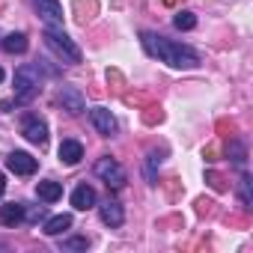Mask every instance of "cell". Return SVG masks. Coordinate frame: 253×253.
Wrapping results in <instances>:
<instances>
[{
  "mask_svg": "<svg viewBox=\"0 0 253 253\" xmlns=\"http://www.w3.org/2000/svg\"><path fill=\"white\" fill-rule=\"evenodd\" d=\"M6 167H9L15 176H30V173H36V158H33L30 152L15 149V152L6 155Z\"/></svg>",
  "mask_w": 253,
  "mask_h": 253,
  "instance_id": "cell-5",
  "label": "cell"
},
{
  "mask_svg": "<svg viewBox=\"0 0 253 253\" xmlns=\"http://www.w3.org/2000/svg\"><path fill=\"white\" fill-rule=\"evenodd\" d=\"M42 21L48 27H63V6H60V0H33Z\"/></svg>",
  "mask_w": 253,
  "mask_h": 253,
  "instance_id": "cell-7",
  "label": "cell"
},
{
  "mask_svg": "<svg viewBox=\"0 0 253 253\" xmlns=\"http://www.w3.org/2000/svg\"><path fill=\"white\" fill-rule=\"evenodd\" d=\"M60 101H63V107H66L69 113H81V110H84V98H81V92H78L75 86H63Z\"/></svg>",
  "mask_w": 253,
  "mask_h": 253,
  "instance_id": "cell-13",
  "label": "cell"
},
{
  "mask_svg": "<svg viewBox=\"0 0 253 253\" xmlns=\"http://www.w3.org/2000/svg\"><path fill=\"white\" fill-rule=\"evenodd\" d=\"M3 191H6V176L0 173V197H3Z\"/></svg>",
  "mask_w": 253,
  "mask_h": 253,
  "instance_id": "cell-23",
  "label": "cell"
},
{
  "mask_svg": "<svg viewBox=\"0 0 253 253\" xmlns=\"http://www.w3.org/2000/svg\"><path fill=\"white\" fill-rule=\"evenodd\" d=\"M238 191H241V203H244V209H250V206H253V197H250V176H247V173L241 176Z\"/></svg>",
  "mask_w": 253,
  "mask_h": 253,
  "instance_id": "cell-18",
  "label": "cell"
},
{
  "mask_svg": "<svg viewBox=\"0 0 253 253\" xmlns=\"http://www.w3.org/2000/svg\"><path fill=\"white\" fill-rule=\"evenodd\" d=\"M95 203H98L95 188H89V185H78V188L72 191V206H75L78 211H86V209H92Z\"/></svg>",
  "mask_w": 253,
  "mask_h": 253,
  "instance_id": "cell-11",
  "label": "cell"
},
{
  "mask_svg": "<svg viewBox=\"0 0 253 253\" xmlns=\"http://www.w3.org/2000/svg\"><path fill=\"white\" fill-rule=\"evenodd\" d=\"M81 158H84V146H81L78 140H63V143H60V161L78 164Z\"/></svg>",
  "mask_w": 253,
  "mask_h": 253,
  "instance_id": "cell-14",
  "label": "cell"
},
{
  "mask_svg": "<svg viewBox=\"0 0 253 253\" xmlns=\"http://www.w3.org/2000/svg\"><path fill=\"white\" fill-rule=\"evenodd\" d=\"M140 42H143V48H146L149 57H158L161 63H167V66H173V69H194V66L200 63L197 51H191L188 45L170 42V39H164V36H158V33H149V30H146V33L140 36Z\"/></svg>",
  "mask_w": 253,
  "mask_h": 253,
  "instance_id": "cell-1",
  "label": "cell"
},
{
  "mask_svg": "<svg viewBox=\"0 0 253 253\" xmlns=\"http://www.w3.org/2000/svg\"><path fill=\"white\" fill-rule=\"evenodd\" d=\"M39 217H45V206H39V209L30 214V220H39Z\"/></svg>",
  "mask_w": 253,
  "mask_h": 253,
  "instance_id": "cell-22",
  "label": "cell"
},
{
  "mask_svg": "<svg viewBox=\"0 0 253 253\" xmlns=\"http://www.w3.org/2000/svg\"><path fill=\"white\" fill-rule=\"evenodd\" d=\"M229 149H232V161H235L238 167H244V155H247V152H244V146H241V143L235 140V143H232Z\"/></svg>",
  "mask_w": 253,
  "mask_h": 253,
  "instance_id": "cell-20",
  "label": "cell"
},
{
  "mask_svg": "<svg viewBox=\"0 0 253 253\" xmlns=\"http://www.w3.org/2000/svg\"><path fill=\"white\" fill-rule=\"evenodd\" d=\"M89 119H92L95 131H98L101 137H113V134H116V119H113V113H110L107 107H92V110H89Z\"/></svg>",
  "mask_w": 253,
  "mask_h": 253,
  "instance_id": "cell-6",
  "label": "cell"
},
{
  "mask_svg": "<svg viewBox=\"0 0 253 253\" xmlns=\"http://www.w3.org/2000/svg\"><path fill=\"white\" fill-rule=\"evenodd\" d=\"M98 214H101V223H107V226H122V220H125V211L116 200H104L98 206Z\"/></svg>",
  "mask_w": 253,
  "mask_h": 253,
  "instance_id": "cell-10",
  "label": "cell"
},
{
  "mask_svg": "<svg viewBox=\"0 0 253 253\" xmlns=\"http://www.w3.org/2000/svg\"><path fill=\"white\" fill-rule=\"evenodd\" d=\"M89 247V238H66L63 241V250H86Z\"/></svg>",
  "mask_w": 253,
  "mask_h": 253,
  "instance_id": "cell-19",
  "label": "cell"
},
{
  "mask_svg": "<svg viewBox=\"0 0 253 253\" xmlns=\"http://www.w3.org/2000/svg\"><path fill=\"white\" fill-rule=\"evenodd\" d=\"M36 197H39V200H45V203H57V200L63 197V185H60V182L45 179V182H39V185H36Z\"/></svg>",
  "mask_w": 253,
  "mask_h": 253,
  "instance_id": "cell-12",
  "label": "cell"
},
{
  "mask_svg": "<svg viewBox=\"0 0 253 253\" xmlns=\"http://www.w3.org/2000/svg\"><path fill=\"white\" fill-rule=\"evenodd\" d=\"M45 45H48L63 63H81V48L66 36L63 27H45Z\"/></svg>",
  "mask_w": 253,
  "mask_h": 253,
  "instance_id": "cell-2",
  "label": "cell"
},
{
  "mask_svg": "<svg viewBox=\"0 0 253 253\" xmlns=\"http://www.w3.org/2000/svg\"><path fill=\"white\" fill-rule=\"evenodd\" d=\"M24 137L30 140V143H48V125H45V119H39V116H30L27 122H24Z\"/></svg>",
  "mask_w": 253,
  "mask_h": 253,
  "instance_id": "cell-9",
  "label": "cell"
},
{
  "mask_svg": "<svg viewBox=\"0 0 253 253\" xmlns=\"http://www.w3.org/2000/svg\"><path fill=\"white\" fill-rule=\"evenodd\" d=\"M0 81H3V69H0Z\"/></svg>",
  "mask_w": 253,
  "mask_h": 253,
  "instance_id": "cell-24",
  "label": "cell"
},
{
  "mask_svg": "<svg viewBox=\"0 0 253 253\" xmlns=\"http://www.w3.org/2000/svg\"><path fill=\"white\" fill-rule=\"evenodd\" d=\"M3 51L6 54H24L27 51V36L24 33H9V36H3Z\"/></svg>",
  "mask_w": 253,
  "mask_h": 253,
  "instance_id": "cell-16",
  "label": "cell"
},
{
  "mask_svg": "<svg viewBox=\"0 0 253 253\" xmlns=\"http://www.w3.org/2000/svg\"><path fill=\"white\" fill-rule=\"evenodd\" d=\"M69 226H72V214H57V217H48V220H45L42 232H45V235H63Z\"/></svg>",
  "mask_w": 253,
  "mask_h": 253,
  "instance_id": "cell-15",
  "label": "cell"
},
{
  "mask_svg": "<svg viewBox=\"0 0 253 253\" xmlns=\"http://www.w3.org/2000/svg\"><path fill=\"white\" fill-rule=\"evenodd\" d=\"M155 164H158V155L152 152V155H149V170H146V176H149V182H155Z\"/></svg>",
  "mask_w": 253,
  "mask_h": 253,
  "instance_id": "cell-21",
  "label": "cell"
},
{
  "mask_svg": "<svg viewBox=\"0 0 253 253\" xmlns=\"http://www.w3.org/2000/svg\"><path fill=\"white\" fill-rule=\"evenodd\" d=\"M173 27H176V30H194V27H197V15H194V12H176Z\"/></svg>",
  "mask_w": 253,
  "mask_h": 253,
  "instance_id": "cell-17",
  "label": "cell"
},
{
  "mask_svg": "<svg viewBox=\"0 0 253 253\" xmlns=\"http://www.w3.org/2000/svg\"><path fill=\"white\" fill-rule=\"evenodd\" d=\"M39 84H42V75H39V66H21L15 72V92H18V101H30L36 92H39Z\"/></svg>",
  "mask_w": 253,
  "mask_h": 253,
  "instance_id": "cell-3",
  "label": "cell"
},
{
  "mask_svg": "<svg viewBox=\"0 0 253 253\" xmlns=\"http://www.w3.org/2000/svg\"><path fill=\"white\" fill-rule=\"evenodd\" d=\"M95 176L104 179V185L113 188V191H119V188L125 185V170L119 167L116 158H98V161H95Z\"/></svg>",
  "mask_w": 253,
  "mask_h": 253,
  "instance_id": "cell-4",
  "label": "cell"
},
{
  "mask_svg": "<svg viewBox=\"0 0 253 253\" xmlns=\"http://www.w3.org/2000/svg\"><path fill=\"white\" fill-rule=\"evenodd\" d=\"M24 217H27V206L24 203L0 206V223H3V226H18V223H24Z\"/></svg>",
  "mask_w": 253,
  "mask_h": 253,
  "instance_id": "cell-8",
  "label": "cell"
}]
</instances>
